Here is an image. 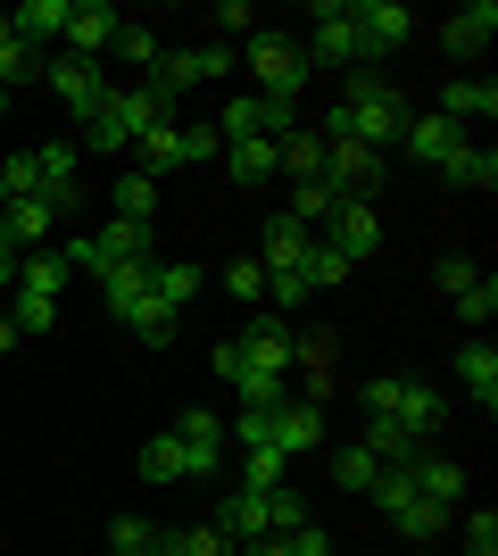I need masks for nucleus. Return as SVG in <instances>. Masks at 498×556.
I'll use <instances>...</instances> for the list:
<instances>
[{
  "instance_id": "72a5a7b5",
  "label": "nucleus",
  "mask_w": 498,
  "mask_h": 556,
  "mask_svg": "<svg viewBox=\"0 0 498 556\" xmlns=\"http://www.w3.org/2000/svg\"><path fill=\"white\" fill-rule=\"evenodd\" d=\"M133 159H142L133 175H150V184H158L166 166H183V134H175V125H150V134L133 141Z\"/></svg>"
},
{
  "instance_id": "603ef678",
  "label": "nucleus",
  "mask_w": 498,
  "mask_h": 556,
  "mask_svg": "<svg viewBox=\"0 0 498 556\" xmlns=\"http://www.w3.org/2000/svg\"><path fill=\"white\" fill-rule=\"evenodd\" d=\"M274 556H332V532H324V523H308V532H283V540H274Z\"/></svg>"
},
{
  "instance_id": "393cba45",
  "label": "nucleus",
  "mask_w": 498,
  "mask_h": 556,
  "mask_svg": "<svg viewBox=\"0 0 498 556\" xmlns=\"http://www.w3.org/2000/svg\"><path fill=\"white\" fill-rule=\"evenodd\" d=\"M92 250H100V275H108V266H150V225H100L92 232Z\"/></svg>"
},
{
  "instance_id": "4be33fe9",
  "label": "nucleus",
  "mask_w": 498,
  "mask_h": 556,
  "mask_svg": "<svg viewBox=\"0 0 498 556\" xmlns=\"http://www.w3.org/2000/svg\"><path fill=\"white\" fill-rule=\"evenodd\" d=\"M457 382H465V399H482V416L498 407V349L482 341V332L457 349Z\"/></svg>"
},
{
  "instance_id": "09e8293b",
  "label": "nucleus",
  "mask_w": 498,
  "mask_h": 556,
  "mask_svg": "<svg viewBox=\"0 0 498 556\" xmlns=\"http://www.w3.org/2000/svg\"><path fill=\"white\" fill-rule=\"evenodd\" d=\"M216 42H233V34H241V42H250V34H258V9H250V0H225V9H216Z\"/></svg>"
},
{
  "instance_id": "2f4dec72",
  "label": "nucleus",
  "mask_w": 498,
  "mask_h": 556,
  "mask_svg": "<svg viewBox=\"0 0 498 556\" xmlns=\"http://www.w3.org/2000/svg\"><path fill=\"white\" fill-rule=\"evenodd\" d=\"M324 473H332V490H374V482H382V457H374L366 441H349V448H332Z\"/></svg>"
},
{
  "instance_id": "8fccbe9b",
  "label": "nucleus",
  "mask_w": 498,
  "mask_h": 556,
  "mask_svg": "<svg viewBox=\"0 0 498 556\" xmlns=\"http://www.w3.org/2000/svg\"><path fill=\"white\" fill-rule=\"evenodd\" d=\"M432 282L457 300V291H474V282H482V266H474V257H440V266H432Z\"/></svg>"
},
{
  "instance_id": "37998d69",
  "label": "nucleus",
  "mask_w": 498,
  "mask_h": 556,
  "mask_svg": "<svg viewBox=\"0 0 498 556\" xmlns=\"http://www.w3.org/2000/svg\"><path fill=\"white\" fill-rule=\"evenodd\" d=\"M299 275H308V291H341V282H349V257H332L324 241H308V257H299Z\"/></svg>"
},
{
  "instance_id": "5701e85b",
  "label": "nucleus",
  "mask_w": 498,
  "mask_h": 556,
  "mask_svg": "<svg viewBox=\"0 0 498 556\" xmlns=\"http://www.w3.org/2000/svg\"><path fill=\"white\" fill-rule=\"evenodd\" d=\"M332 357H341V341H332V332H299L291 366L308 374V407H324V399H332Z\"/></svg>"
},
{
  "instance_id": "6e6552de",
  "label": "nucleus",
  "mask_w": 498,
  "mask_h": 556,
  "mask_svg": "<svg viewBox=\"0 0 498 556\" xmlns=\"http://www.w3.org/2000/svg\"><path fill=\"white\" fill-rule=\"evenodd\" d=\"M382 175H391V159L357 150V141H324V191L332 200H374Z\"/></svg>"
},
{
  "instance_id": "0eeeda50",
  "label": "nucleus",
  "mask_w": 498,
  "mask_h": 556,
  "mask_svg": "<svg viewBox=\"0 0 498 556\" xmlns=\"http://www.w3.org/2000/svg\"><path fill=\"white\" fill-rule=\"evenodd\" d=\"M316 241H324L332 257H349V266H366V257L382 250V216H374V200H332V216L316 225Z\"/></svg>"
},
{
  "instance_id": "4c0bfd02",
  "label": "nucleus",
  "mask_w": 498,
  "mask_h": 556,
  "mask_svg": "<svg viewBox=\"0 0 498 556\" xmlns=\"http://www.w3.org/2000/svg\"><path fill=\"white\" fill-rule=\"evenodd\" d=\"M125 332H133V341H150V349H166L175 332H183V316H175V307H158V300H142L133 316H125Z\"/></svg>"
},
{
  "instance_id": "412c9836",
  "label": "nucleus",
  "mask_w": 498,
  "mask_h": 556,
  "mask_svg": "<svg viewBox=\"0 0 498 556\" xmlns=\"http://www.w3.org/2000/svg\"><path fill=\"white\" fill-rule=\"evenodd\" d=\"M200 291H208V275H200L191 257H158V266H150V300H158V307H175V316H183V307L200 300Z\"/></svg>"
},
{
  "instance_id": "ea45409f",
  "label": "nucleus",
  "mask_w": 498,
  "mask_h": 556,
  "mask_svg": "<svg viewBox=\"0 0 498 556\" xmlns=\"http://www.w3.org/2000/svg\"><path fill=\"white\" fill-rule=\"evenodd\" d=\"M283 448H241V490H258V498H266V490H283Z\"/></svg>"
},
{
  "instance_id": "49530a36",
  "label": "nucleus",
  "mask_w": 498,
  "mask_h": 556,
  "mask_svg": "<svg viewBox=\"0 0 498 556\" xmlns=\"http://www.w3.org/2000/svg\"><path fill=\"white\" fill-rule=\"evenodd\" d=\"M225 300H250V307L266 300V275H258V257H233V266H225Z\"/></svg>"
},
{
  "instance_id": "4d7b16f0",
  "label": "nucleus",
  "mask_w": 498,
  "mask_h": 556,
  "mask_svg": "<svg viewBox=\"0 0 498 556\" xmlns=\"http://www.w3.org/2000/svg\"><path fill=\"white\" fill-rule=\"evenodd\" d=\"M17 257H25V250L9 241V232H0V291H17Z\"/></svg>"
},
{
  "instance_id": "f8f14e48",
  "label": "nucleus",
  "mask_w": 498,
  "mask_h": 556,
  "mask_svg": "<svg viewBox=\"0 0 498 556\" xmlns=\"http://www.w3.org/2000/svg\"><path fill=\"white\" fill-rule=\"evenodd\" d=\"M391 424H399L407 441H432V432L449 424V399L432 391V382H416V374H399V391H391Z\"/></svg>"
},
{
  "instance_id": "7ed1b4c3",
  "label": "nucleus",
  "mask_w": 498,
  "mask_h": 556,
  "mask_svg": "<svg viewBox=\"0 0 498 556\" xmlns=\"http://www.w3.org/2000/svg\"><path fill=\"white\" fill-rule=\"evenodd\" d=\"M308 67H341V75H357L366 67V42H357V17H349V0H316L308 9Z\"/></svg>"
},
{
  "instance_id": "f257e3e1",
  "label": "nucleus",
  "mask_w": 498,
  "mask_h": 556,
  "mask_svg": "<svg viewBox=\"0 0 498 556\" xmlns=\"http://www.w3.org/2000/svg\"><path fill=\"white\" fill-rule=\"evenodd\" d=\"M407 109L416 100L391 84L382 100H332V116L316 125L324 141H357V150H374V159H399V134H407Z\"/></svg>"
},
{
  "instance_id": "c9c22d12",
  "label": "nucleus",
  "mask_w": 498,
  "mask_h": 556,
  "mask_svg": "<svg viewBox=\"0 0 498 556\" xmlns=\"http://www.w3.org/2000/svg\"><path fill=\"white\" fill-rule=\"evenodd\" d=\"M125 59V67H142V75H158V59H166V42L150 34V25H117V42H108Z\"/></svg>"
},
{
  "instance_id": "7c9ffc66",
  "label": "nucleus",
  "mask_w": 498,
  "mask_h": 556,
  "mask_svg": "<svg viewBox=\"0 0 498 556\" xmlns=\"http://www.w3.org/2000/svg\"><path fill=\"white\" fill-rule=\"evenodd\" d=\"M67 257H59V250H25L17 257V291H42V300H59V291H67Z\"/></svg>"
},
{
  "instance_id": "aec40b11",
  "label": "nucleus",
  "mask_w": 498,
  "mask_h": 556,
  "mask_svg": "<svg viewBox=\"0 0 498 556\" xmlns=\"http://www.w3.org/2000/svg\"><path fill=\"white\" fill-rule=\"evenodd\" d=\"M291 349H299V332H291L283 316H274V307H266L258 325L241 332V357H250V366H274V374H291Z\"/></svg>"
},
{
  "instance_id": "20e7f679",
  "label": "nucleus",
  "mask_w": 498,
  "mask_h": 556,
  "mask_svg": "<svg viewBox=\"0 0 498 556\" xmlns=\"http://www.w3.org/2000/svg\"><path fill=\"white\" fill-rule=\"evenodd\" d=\"M250 75H258V92L266 100H291L299 109V92H308V50L291 42V34H250Z\"/></svg>"
},
{
  "instance_id": "4468645a",
  "label": "nucleus",
  "mask_w": 498,
  "mask_h": 556,
  "mask_svg": "<svg viewBox=\"0 0 498 556\" xmlns=\"http://www.w3.org/2000/svg\"><path fill=\"white\" fill-rule=\"evenodd\" d=\"M117 9H108V0H67V34H59V42H67V59H100V50L117 42Z\"/></svg>"
},
{
  "instance_id": "58836bf2",
  "label": "nucleus",
  "mask_w": 498,
  "mask_h": 556,
  "mask_svg": "<svg viewBox=\"0 0 498 556\" xmlns=\"http://www.w3.org/2000/svg\"><path fill=\"white\" fill-rule=\"evenodd\" d=\"M233 391H241V407H283V374H274V366H250V357H241Z\"/></svg>"
},
{
  "instance_id": "3c124183",
  "label": "nucleus",
  "mask_w": 498,
  "mask_h": 556,
  "mask_svg": "<svg viewBox=\"0 0 498 556\" xmlns=\"http://www.w3.org/2000/svg\"><path fill=\"white\" fill-rule=\"evenodd\" d=\"M191 59H200V84H225V75H233V42H216V34L191 50Z\"/></svg>"
},
{
  "instance_id": "a878e982",
  "label": "nucleus",
  "mask_w": 498,
  "mask_h": 556,
  "mask_svg": "<svg viewBox=\"0 0 498 556\" xmlns=\"http://www.w3.org/2000/svg\"><path fill=\"white\" fill-rule=\"evenodd\" d=\"M0 232H9L17 250H50V232H59V216H50V200L34 191V200H17V208H0Z\"/></svg>"
},
{
  "instance_id": "1a4fd4ad",
  "label": "nucleus",
  "mask_w": 498,
  "mask_h": 556,
  "mask_svg": "<svg viewBox=\"0 0 498 556\" xmlns=\"http://www.w3.org/2000/svg\"><path fill=\"white\" fill-rule=\"evenodd\" d=\"M34 166H42V200H50V216L67 225V216L84 208V150H75V141H42V150H34Z\"/></svg>"
},
{
  "instance_id": "ddd939ff",
  "label": "nucleus",
  "mask_w": 498,
  "mask_h": 556,
  "mask_svg": "<svg viewBox=\"0 0 498 556\" xmlns=\"http://www.w3.org/2000/svg\"><path fill=\"white\" fill-rule=\"evenodd\" d=\"M266 448H283V457H308V448H324V407H308V399H283V407L266 416Z\"/></svg>"
},
{
  "instance_id": "9d476101",
  "label": "nucleus",
  "mask_w": 498,
  "mask_h": 556,
  "mask_svg": "<svg viewBox=\"0 0 498 556\" xmlns=\"http://www.w3.org/2000/svg\"><path fill=\"white\" fill-rule=\"evenodd\" d=\"M357 17V42H366V59H382V50H407L416 42V9H399V0H349Z\"/></svg>"
},
{
  "instance_id": "473e14b6",
  "label": "nucleus",
  "mask_w": 498,
  "mask_h": 556,
  "mask_svg": "<svg viewBox=\"0 0 498 556\" xmlns=\"http://www.w3.org/2000/svg\"><path fill=\"white\" fill-rule=\"evenodd\" d=\"M440 175H449L457 191H498V159H490V150H474V141H457Z\"/></svg>"
},
{
  "instance_id": "6ab92c4d",
  "label": "nucleus",
  "mask_w": 498,
  "mask_h": 556,
  "mask_svg": "<svg viewBox=\"0 0 498 556\" xmlns=\"http://www.w3.org/2000/svg\"><path fill=\"white\" fill-rule=\"evenodd\" d=\"M216 532L233 540V556L250 548V540H266V498L258 490H225V498H216Z\"/></svg>"
},
{
  "instance_id": "5fc2aeb1",
  "label": "nucleus",
  "mask_w": 498,
  "mask_h": 556,
  "mask_svg": "<svg viewBox=\"0 0 498 556\" xmlns=\"http://www.w3.org/2000/svg\"><path fill=\"white\" fill-rule=\"evenodd\" d=\"M183 134V166L191 159H225V141H216V125H175Z\"/></svg>"
},
{
  "instance_id": "39448f33",
  "label": "nucleus",
  "mask_w": 498,
  "mask_h": 556,
  "mask_svg": "<svg viewBox=\"0 0 498 556\" xmlns=\"http://www.w3.org/2000/svg\"><path fill=\"white\" fill-rule=\"evenodd\" d=\"M299 134V109L291 100H266V92H241L216 109V141H283Z\"/></svg>"
},
{
  "instance_id": "e433bc0d",
  "label": "nucleus",
  "mask_w": 498,
  "mask_h": 556,
  "mask_svg": "<svg viewBox=\"0 0 498 556\" xmlns=\"http://www.w3.org/2000/svg\"><path fill=\"white\" fill-rule=\"evenodd\" d=\"M117 216L125 225H158V184L150 175H117Z\"/></svg>"
},
{
  "instance_id": "a211bd4d",
  "label": "nucleus",
  "mask_w": 498,
  "mask_h": 556,
  "mask_svg": "<svg viewBox=\"0 0 498 556\" xmlns=\"http://www.w3.org/2000/svg\"><path fill=\"white\" fill-rule=\"evenodd\" d=\"M407 482H416V498H432V507H457V498H465V465H457V457H432V448H416Z\"/></svg>"
},
{
  "instance_id": "c03bdc74",
  "label": "nucleus",
  "mask_w": 498,
  "mask_h": 556,
  "mask_svg": "<svg viewBox=\"0 0 498 556\" xmlns=\"http://www.w3.org/2000/svg\"><path fill=\"white\" fill-rule=\"evenodd\" d=\"M9 300H17V307H9L17 341H25V332H50V325H59V300H42V291H9Z\"/></svg>"
},
{
  "instance_id": "6e6d98bb",
  "label": "nucleus",
  "mask_w": 498,
  "mask_h": 556,
  "mask_svg": "<svg viewBox=\"0 0 498 556\" xmlns=\"http://www.w3.org/2000/svg\"><path fill=\"white\" fill-rule=\"evenodd\" d=\"M208 366L225 374V382H233V374H241V341H216V349H208Z\"/></svg>"
},
{
  "instance_id": "864d4df0",
  "label": "nucleus",
  "mask_w": 498,
  "mask_h": 556,
  "mask_svg": "<svg viewBox=\"0 0 498 556\" xmlns=\"http://www.w3.org/2000/svg\"><path fill=\"white\" fill-rule=\"evenodd\" d=\"M465 556H498V515H465Z\"/></svg>"
},
{
  "instance_id": "de8ad7c7",
  "label": "nucleus",
  "mask_w": 498,
  "mask_h": 556,
  "mask_svg": "<svg viewBox=\"0 0 498 556\" xmlns=\"http://www.w3.org/2000/svg\"><path fill=\"white\" fill-rule=\"evenodd\" d=\"M457 316H465V325H474V332H482V325H490V316H498V282H490V275H482V282H474V291H457Z\"/></svg>"
},
{
  "instance_id": "f03ea898",
  "label": "nucleus",
  "mask_w": 498,
  "mask_h": 556,
  "mask_svg": "<svg viewBox=\"0 0 498 556\" xmlns=\"http://www.w3.org/2000/svg\"><path fill=\"white\" fill-rule=\"evenodd\" d=\"M175 109H183V100L175 92H158V84H133V92H108V109L92 116V125H84V150H133V141L150 134V125H175Z\"/></svg>"
},
{
  "instance_id": "f3484780",
  "label": "nucleus",
  "mask_w": 498,
  "mask_h": 556,
  "mask_svg": "<svg viewBox=\"0 0 498 556\" xmlns=\"http://www.w3.org/2000/svg\"><path fill=\"white\" fill-rule=\"evenodd\" d=\"M440 116H449L457 134H465L474 116L490 125V116H498V84H490V75H457V84H440Z\"/></svg>"
},
{
  "instance_id": "f704fd0d",
  "label": "nucleus",
  "mask_w": 498,
  "mask_h": 556,
  "mask_svg": "<svg viewBox=\"0 0 498 556\" xmlns=\"http://www.w3.org/2000/svg\"><path fill=\"white\" fill-rule=\"evenodd\" d=\"M316 515H308V498H299V490H266V540H283V532H308Z\"/></svg>"
},
{
  "instance_id": "a19ab883",
  "label": "nucleus",
  "mask_w": 498,
  "mask_h": 556,
  "mask_svg": "<svg viewBox=\"0 0 498 556\" xmlns=\"http://www.w3.org/2000/svg\"><path fill=\"white\" fill-rule=\"evenodd\" d=\"M142 482H183V441H175V432L142 441Z\"/></svg>"
},
{
  "instance_id": "bb28decb",
  "label": "nucleus",
  "mask_w": 498,
  "mask_h": 556,
  "mask_svg": "<svg viewBox=\"0 0 498 556\" xmlns=\"http://www.w3.org/2000/svg\"><path fill=\"white\" fill-rule=\"evenodd\" d=\"M9 34L42 59V42H59V34H67V0H25L17 17H9Z\"/></svg>"
},
{
  "instance_id": "13d9d810",
  "label": "nucleus",
  "mask_w": 498,
  "mask_h": 556,
  "mask_svg": "<svg viewBox=\"0 0 498 556\" xmlns=\"http://www.w3.org/2000/svg\"><path fill=\"white\" fill-rule=\"evenodd\" d=\"M9 349H17V325H9V316H0V357H9Z\"/></svg>"
},
{
  "instance_id": "c756f323",
  "label": "nucleus",
  "mask_w": 498,
  "mask_h": 556,
  "mask_svg": "<svg viewBox=\"0 0 498 556\" xmlns=\"http://www.w3.org/2000/svg\"><path fill=\"white\" fill-rule=\"evenodd\" d=\"M225 175L233 184H274L283 159H274V141H225Z\"/></svg>"
},
{
  "instance_id": "79ce46f5",
  "label": "nucleus",
  "mask_w": 498,
  "mask_h": 556,
  "mask_svg": "<svg viewBox=\"0 0 498 556\" xmlns=\"http://www.w3.org/2000/svg\"><path fill=\"white\" fill-rule=\"evenodd\" d=\"M42 191V166H34V150L25 159H0V208H17V200H34Z\"/></svg>"
},
{
  "instance_id": "423d86ee",
  "label": "nucleus",
  "mask_w": 498,
  "mask_h": 556,
  "mask_svg": "<svg viewBox=\"0 0 498 556\" xmlns=\"http://www.w3.org/2000/svg\"><path fill=\"white\" fill-rule=\"evenodd\" d=\"M42 75H50V92H59V109L75 116V125H92L100 109H108V75H100V59H42Z\"/></svg>"
},
{
  "instance_id": "c85d7f7f",
  "label": "nucleus",
  "mask_w": 498,
  "mask_h": 556,
  "mask_svg": "<svg viewBox=\"0 0 498 556\" xmlns=\"http://www.w3.org/2000/svg\"><path fill=\"white\" fill-rule=\"evenodd\" d=\"M274 159H283L291 184H316V175H324V134H316V125H299V134L274 141Z\"/></svg>"
},
{
  "instance_id": "9b49d317",
  "label": "nucleus",
  "mask_w": 498,
  "mask_h": 556,
  "mask_svg": "<svg viewBox=\"0 0 498 556\" xmlns=\"http://www.w3.org/2000/svg\"><path fill=\"white\" fill-rule=\"evenodd\" d=\"M175 441H183V482H216V465H225V424L208 407H191L175 416Z\"/></svg>"
},
{
  "instance_id": "dca6fc26",
  "label": "nucleus",
  "mask_w": 498,
  "mask_h": 556,
  "mask_svg": "<svg viewBox=\"0 0 498 556\" xmlns=\"http://www.w3.org/2000/svg\"><path fill=\"white\" fill-rule=\"evenodd\" d=\"M490 34H498V9H490V0H465V9H449V17H440V50H449V59L490 50Z\"/></svg>"
},
{
  "instance_id": "bf43d9fd",
  "label": "nucleus",
  "mask_w": 498,
  "mask_h": 556,
  "mask_svg": "<svg viewBox=\"0 0 498 556\" xmlns=\"http://www.w3.org/2000/svg\"><path fill=\"white\" fill-rule=\"evenodd\" d=\"M0 116H9V84H0Z\"/></svg>"
},
{
  "instance_id": "b1692460",
  "label": "nucleus",
  "mask_w": 498,
  "mask_h": 556,
  "mask_svg": "<svg viewBox=\"0 0 498 556\" xmlns=\"http://www.w3.org/2000/svg\"><path fill=\"white\" fill-rule=\"evenodd\" d=\"M308 241H316L308 225H291V216H274V225H266V241H258V275H291V266L308 257Z\"/></svg>"
},
{
  "instance_id": "2eb2a0df",
  "label": "nucleus",
  "mask_w": 498,
  "mask_h": 556,
  "mask_svg": "<svg viewBox=\"0 0 498 556\" xmlns=\"http://www.w3.org/2000/svg\"><path fill=\"white\" fill-rule=\"evenodd\" d=\"M457 141H465V134H457V125H449L440 109H407V134H399V150H407V159L449 166V150H457Z\"/></svg>"
},
{
  "instance_id": "a18cd8bd",
  "label": "nucleus",
  "mask_w": 498,
  "mask_h": 556,
  "mask_svg": "<svg viewBox=\"0 0 498 556\" xmlns=\"http://www.w3.org/2000/svg\"><path fill=\"white\" fill-rule=\"evenodd\" d=\"M25 75H42V59H34V50H25L17 34H9V17H0V84H9V92H17Z\"/></svg>"
},
{
  "instance_id": "cd10ccee",
  "label": "nucleus",
  "mask_w": 498,
  "mask_h": 556,
  "mask_svg": "<svg viewBox=\"0 0 498 556\" xmlns=\"http://www.w3.org/2000/svg\"><path fill=\"white\" fill-rule=\"evenodd\" d=\"M150 266H158V257H150ZM150 266H108V275H100V307H108L117 325L150 300Z\"/></svg>"
}]
</instances>
